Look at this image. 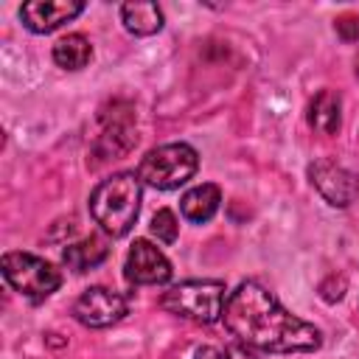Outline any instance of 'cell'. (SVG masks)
Masks as SVG:
<instances>
[{"label":"cell","instance_id":"1","mask_svg":"<svg viewBox=\"0 0 359 359\" xmlns=\"http://www.w3.org/2000/svg\"><path fill=\"white\" fill-rule=\"evenodd\" d=\"M224 328L236 342L266 353H311L323 345L317 325L292 314L264 283L241 280L224 306Z\"/></svg>","mask_w":359,"mask_h":359},{"label":"cell","instance_id":"2","mask_svg":"<svg viewBox=\"0 0 359 359\" xmlns=\"http://www.w3.org/2000/svg\"><path fill=\"white\" fill-rule=\"evenodd\" d=\"M143 182L135 171H118L101 180L90 194V216L93 222L112 238L126 236L140 216Z\"/></svg>","mask_w":359,"mask_h":359},{"label":"cell","instance_id":"3","mask_svg":"<svg viewBox=\"0 0 359 359\" xmlns=\"http://www.w3.org/2000/svg\"><path fill=\"white\" fill-rule=\"evenodd\" d=\"M227 297H230V292H227L224 280L194 278V280H182V283H174L171 289H165L160 297V306L174 317L210 325V323L222 320Z\"/></svg>","mask_w":359,"mask_h":359},{"label":"cell","instance_id":"4","mask_svg":"<svg viewBox=\"0 0 359 359\" xmlns=\"http://www.w3.org/2000/svg\"><path fill=\"white\" fill-rule=\"evenodd\" d=\"M199 168V154L188 143H163L149 149L137 163V177L154 191H174L185 185Z\"/></svg>","mask_w":359,"mask_h":359},{"label":"cell","instance_id":"5","mask_svg":"<svg viewBox=\"0 0 359 359\" xmlns=\"http://www.w3.org/2000/svg\"><path fill=\"white\" fill-rule=\"evenodd\" d=\"M0 269L8 286L28 300H45L62 286V272L34 252L11 250L0 258Z\"/></svg>","mask_w":359,"mask_h":359},{"label":"cell","instance_id":"6","mask_svg":"<svg viewBox=\"0 0 359 359\" xmlns=\"http://www.w3.org/2000/svg\"><path fill=\"white\" fill-rule=\"evenodd\" d=\"M70 311L76 323L87 328H109L129 314V300L121 292H112L107 286H90L76 297Z\"/></svg>","mask_w":359,"mask_h":359},{"label":"cell","instance_id":"7","mask_svg":"<svg viewBox=\"0 0 359 359\" xmlns=\"http://www.w3.org/2000/svg\"><path fill=\"white\" fill-rule=\"evenodd\" d=\"M309 180L317 188V194L334 208H348L359 196V174H353L334 157L314 160L309 165Z\"/></svg>","mask_w":359,"mask_h":359},{"label":"cell","instance_id":"8","mask_svg":"<svg viewBox=\"0 0 359 359\" xmlns=\"http://www.w3.org/2000/svg\"><path fill=\"white\" fill-rule=\"evenodd\" d=\"M123 275L135 286H160L171 280L174 269L157 244H151L149 238H135L123 261Z\"/></svg>","mask_w":359,"mask_h":359},{"label":"cell","instance_id":"9","mask_svg":"<svg viewBox=\"0 0 359 359\" xmlns=\"http://www.w3.org/2000/svg\"><path fill=\"white\" fill-rule=\"evenodd\" d=\"M84 11L79 0H31L20 6V20L31 34H50Z\"/></svg>","mask_w":359,"mask_h":359},{"label":"cell","instance_id":"10","mask_svg":"<svg viewBox=\"0 0 359 359\" xmlns=\"http://www.w3.org/2000/svg\"><path fill=\"white\" fill-rule=\"evenodd\" d=\"M132 109H126L123 115H118V112H104L101 115V121H104V132L98 135V140H95V157L98 160H121L123 154H129L132 149H135V143H137V132H135V126H132V115H129Z\"/></svg>","mask_w":359,"mask_h":359},{"label":"cell","instance_id":"11","mask_svg":"<svg viewBox=\"0 0 359 359\" xmlns=\"http://www.w3.org/2000/svg\"><path fill=\"white\" fill-rule=\"evenodd\" d=\"M219 205H222V191H219V185L202 182V185H194V188H188V191L182 194V199H180V213H182L191 224H205V222H210V219L216 216Z\"/></svg>","mask_w":359,"mask_h":359},{"label":"cell","instance_id":"12","mask_svg":"<svg viewBox=\"0 0 359 359\" xmlns=\"http://www.w3.org/2000/svg\"><path fill=\"white\" fill-rule=\"evenodd\" d=\"M309 126L317 135H337L342 126V98L334 90H320L309 101Z\"/></svg>","mask_w":359,"mask_h":359},{"label":"cell","instance_id":"13","mask_svg":"<svg viewBox=\"0 0 359 359\" xmlns=\"http://www.w3.org/2000/svg\"><path fill=\"white\" fill-rule=\"evenodd\" d=\"M107 255H109V247L101 236H84V238H79L62 250V261L73 272L95 269L101 261H107Z\"/></svg>","mask_w":359,"mask_h":359},{"label":"cell","instance_id":"14","mask_svg":"<svg viewBox=\"0 0 359 359\" xmlns=\"http://www.w3.org/2000/svg\"><path fill=\"white\" fill-rule=\"evenodd\" d=\"M121 22L135 36H151L163 28V8L149 0H135L121 6Z\"/></svg>","mask_w":359,"mask_h":359},{"label":"cell","instance_id":"15","mask_svg":"<svg viewBox=\"0 0 359 359\" xmlns=\"http://www.w3.org/2000/svg\"><path fill=\"white\" fill-rule=\"evenodd\" d=\"M50 53H53V62L59 67H65V70H81L93 59V45H90V39L84 34H67V36L56 39V45H53Z\"/></svg>","mask_w":359,"mask_h":359},{"label":"cell","instance_id":"16","mask_svg":"<svg viewBox=\"0 0 359 359\" xmlns=\"http://www.w3.org/2000/svg\"><path fill=\"white\" fill-rule=\"evenodd\" d=\"M149 230H151V236H154L157 241H163V244H174V241H177V233H180V222H177L174 210L160 208V210L151 216Z\"/></svg>","mask_w":359,"mask_h":359},{"label":"cell","instance_id":"17","mask_svg":"<svg viewBox=\"0 0 359 359\" xmlns=\"http://www.w3.org/2000/svg\"><path fill=\"white\" fill-rule=\"evenodd\" d=\"M334 28H337V34L345 39V42H356L359 39V14H339L337 20H334Z\"/></svg>","mask_w":359,"mask_h":359},{"label":"cell","instance_id":"18","mask_svg":"<svg viewBox=\"0 0 359 359\" xmlns=\"http://www.w3.org/2000/svg\"><path fill=\"white\" fill-rule=\"evenodd\" d=\"M222 353H224V359H261V356L255 353V348H247V345H241V342H230Z\"/></svg>","mask_w":359,"mask_h":359},{"label":"cell","instance_id":"19","mask_svg":"<svg viewBox=\"0 0 359 359\" xmlns=\"http://www.w3.org/2000/svg\"><path fill=\"white\" fill-rule=\"evenodd\" d=\"M194 359H224V353L213 345H202V348L194 351Z\"/></svg>","mask_w":359,"mask_h":359},{"label":"cell","instance_id":"20","mask_svg":"<svg viewBox=\"0 0 359 359\" xmlns=\"http://www.w3.org/2000/svg\"><path fill=\"white\" fill-rule=\"evenodd\" d=\"M353 70H356V79H359V53H356V59H353Z\"/></svg>","mask_w":359,"mask_h":359}]
</instances>
